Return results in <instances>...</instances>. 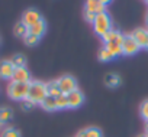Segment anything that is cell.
Masks as SVG:
<instances>
[{"instance_id":"3957f363","label":"cell","mask_w":148,"mask_h":137,"mask_svg":"<svg viewBox=\"0 0 148 137\" xmlns=\"http://www.w3.org/2000/svg\"><path fill=\"white\" fill-rule=\"evenodd\" d=\"M29 94V82H10L8 87V95L12 100L23 101L28 98Z\"/></svg>"},{"instance_id":"e575fe53","label":"cell","mask_w":148,"mask_h":137,"mask_svg":"<svg viewBox=\"0 0 148 137\" xmlns=\"http://www.w3.org/2000/svg\"><path fill=\"white\" fill-rule=\"evenodd\" d=\"M145 2H147V3H148V0H145Z\"/></svg>"},{"instance_id":"f1b7e54d","label":"cell","mask_w":148,"mask_h":137,"mask_svg":"<svg viewBox=\"0 0 148 137\" xmlns=\"http://www.w3.org/2000/svg\"><path fill=\"white\" fill-rule=\"evenodd\" d=\"M99 2H100V3H103L105 6H108V5H110V3L113 2V0H99Z\"/></svg>"},{"instance_id":"5b68a950","label":"cell","mask_w":148,"mask_h":137,"mask_svg":"<svg viewBox=\"0 0 148 137\" xmlns=\"http://www.w3.org/2000/svg\"><path fill=\"white\" fill-rule=\"evenodd\" d=\"M139 45L135 42V39L131 35H125L122 42V55H135L139 51Z\"/></svg>"},{"instance_id":"ffe728a7","label":"cell","mask_w":148,"mask_h":137,"mask_svg":"<svg viewBox=\"0 0 148 137\" xmlns=\"http://www.w3.org/2000/svg\"><path fill=\"white\" fill-rule=\"evenodd\" d=\"M13 118V110L9 108V107H3L0 108V124L3 123H8Z\"/></svg>"},{"instance_id":"836d02e7","label":"cell","mask_w":148,"mask_h":137,"mask_svg":"<svg viewBox=\"0 0 148 137\" xmlns=\"http://www.w3.org/2000/svg\"><path fill=\"white\" fill-rule=\"evenodd\" d=\"M0 128H2V124H0Z\"/></svg>"},{"instance_id":"8fae6325","label":"cell","mask_w":148,"mask_h":137,"mask_svg":"<svg viewBox=\"0 0 148 137\" xmlns=\"http://www.w3.org/2000/svg\"><path fill=\"white\" fill-rule=\"evenodd\" d=\"M131 36L135 39V42L139 45V48H145L147 39H148V30L139 28V29H135V30L131 33Z\"/></svg>"},{"instance_id":"83f0119b","label":"cell","mask_w":148,"mask_h":137,"mask_svg":"<svg viewBox=\"0 0 148 137\" xmlns=\"http://www.w3.org/2000/svg\"><path fill=\"white\" fill-rule=\"evenodd\" d=\"M95 18H96V15H95V13H92V12H87V10H84V19H86L87 22L93 23V22H95Z\"/></svg>"},{"instance_id":"4316f807","label":"cell","mask_w":148,"mask_h":137,"mask_svg":"<svg viewBox=\"0 0 148 137\" xmlns=\"http://www.w3.org/2000/svg\"><path fill=\"white\" fill-rule=\"evenodd\" d=\"M139 111H141V117L148 123V100L141 104V110H139Z\"/></svg>"},{"instance_id":"f546056e","label":"cell","mask_w":148,"mask_h":137,"mask_svg":"<svg viewBox=\"0 0 148 137\" xmlns=\"http://www.w3.org/2000/svg\"><path fill=\"white\" fill-rule=\"evenodd\" d=\"M144 134H145V136L148 137V123L145 124V133H144Z\"/></svg>"},{"instance_id":"d6986e66","label":"cell","mask_w":148,"mask_h":137,"mask_svg":"<svg viewBox=\"0 0 148 137\" xmlns=\"http://www.w3.org/2000/svg\"><path fill=\"white\" fill-rule=\"evenodd\" d=\"M121 82L122 81H121V77L118 74H108L106 78H105V84L110 88H115V87L121 85Z\"/></svg>"},{"instance_id":"9a60e30c","label":"cell","mask_w":148,"mask_h":137,"mask_svg":"<svg viewBox=\"0 0 148 137\" xmlns=\"http://www.w3.org/2000/svg\"><path fill=\"white\" fill-rule=\"evenodd\" d=\"M45 30H47V23H45L44 20H39L36 25H34V26L29 28V33H31V35H35V36H38V38H41V36L45 33Z\"/></svg>"},{"instance_id":"484cf974","label":"cell","mask_w":148,"mask_h":137,"mask_svg":"<svg viewBox=\"0 0 148 137\" xmlns=\"http://www.w3.org/2000/svg\"><path fill=\"white\" fill-rule=\"evenodd\" d=\"M35 107V103H32L31 100H23V101H21V108L23 110V111H31L32 108Z\"/></svg>"},{"instance_id":"4dcf8cb0","label":"cell","mask_w":148,"mask_h":137,"mask_svg":"<svg viewBox=\"0 0 148 137\" xmlns=\"http://www.w3.org/2000/svg\"><path fill=\"white\" fill-rule=\"evenodd\" d=\"M136 137H147L145 134H139V136H136Z\"/></svg>"},{"instance_id":"52a82bcc","label":"cell","mask_w":148,"mask_h":137,"mask_svg":"<svg viewBox=\"0 0 148 137\" xmlns=\"http://www.w3.org/2000/svg\"><path fill=\"white\" fill-rule=\"evenodd\" d=\"M67 100H68V108H79L84 101V95L82 91L74 90L70 94H67Z\"/></svg>"},{"instance_id":"2e32d148","label":"cell","mask_w":148,"mask_h":137,"mask_svg":"<svg viewBox=\"0 0 148 137\" xmlns=\"http://www.w3.org/2000/svg\"><path fill=\"white\" fill-rule=\"evenodd\" d=\"M76 137H102V131L97 127H87V128L79 131V134Z\"/></svg>"},{"instance_id":"d6a6232c","label":"cell","mask_w":148,"mask_h":137,"mask_svg":"<svg viewBox=\"0 0 148 137\" xmlns=\"http://www.w3.org/2000/svg\"><path fill=\"white\" fill-rule=\"evenodd\" d=\"M145 49H148V39H147V45H145Z\"/></svg>"},{"instance_id":"7a4b0ae2","label":"cell","mask_w":148,"mask_h":137,"mask_svg":"<svg viewBox=\"0 0 148 137\" xmlns=\"http://www.w3.org/2000/svg\"><path fill=\"white\" fill-rule=\"evenodd\" d=\"M110 29H112V19L108 15V12H103V13L96 15L95 22H93V30H95V33L99 35V36H103Z\"/></svg>"},{"instance_id":"d4e9b609","label":"cell","mask_w":148,"mask_h":137,"mask_svg":"<svg viewBox=\"0 0 148 137\" xmlns=\"http://www.w3.org/2000/svg\"><path fill=\"white\" fill-rule=\"evenodd\" d=\"M39 39H41V38H38V36H35V35L28 33V35L23 38V42H25V45H28V46H35V45L39 42Z\"/></svg>"},{"instance_id":"ba28073f","label":"cell","mask_w":148,"mask_h":137,"mask_svg":"<svg viewBox=\"0 0 148 137\" xmlns=\"http://www.w3.org/2000/svg\"><path fill=\"white\" fill-rule=\"evenodd\" d=\"M15 72V65L10 62V59L0 61V78L2 80H12Z\"/></svg>"},{"instance_id":"7c38bea8","label":"cell","mask_w":148,"mask_h":137,"mask_svg":"<svg viewBox=\"0 0 148 137\" xmlns=\"http://www.w3.org/2000/svg\"><path fill=\"white\" fill-rule=\"evenodd\" d=\"M123 38H125V35H122L119 30H115V29H110L109 32H106V33L102 36V39H103L105 43L113 42V40H123Z\"/></svg>"},{"instance_id":"cb8c5ba5","label":"cell","mask_w":148,"mask_h":137,"mask_svg":"<svg viewBox=\"0 0 148 137\" xmlns=\"http://www.w3.org/2000/svg\"><path fill=\"white\" fill-rule=\"evenodd\" d=\"M2 137H21V131L15 127H8L2 131Z\"/></svg>"},{"instance_id":"ac0fdd59","label":"cell","mask_w":148,"mask_h":137,"mask_svg":"<svg viewBox=\"0 0 148 137\" xmlns=\"http://www.w3.org/2000/svg\"><path fill=\"white\" fill-rule=\"evenodd\" d=\"M13 33H15L18 38H25V36L29 33V28H28L25 23L18 22V23L15 25V28H13Z\"/></svg>"},{"instance_id":"1f68e13d","label":"cell","mask_w":148,"mask_h":137,"mask_svg":"<svg viewBox=\"0 0 148 137\" xmlns=\"http://www.w3.org/2000/svg\"><path fill=\"white\" fill-rule=\"evenodd\" d=\"M145 20H147V25H148V12H147V18H145Z\"/></svg>"},{"instance_id":"44dd1931","label":"cell","mask_w":148,"mask_h":137,"mask_svg":"<svg viewBox=\"0 0 148 137\" xmlns=\"http://www.w3.org/2000/svg\"><path fill=\"white\" fill-rule=\"evenodd\" d=\"M99 59L102 61V62H109V61H112V59H115V56L112 55V52L109 51V49H106L105 46L99 51Z\"/></svg>"},{"instance_id":"5bb4252c","label":"cell","mask_w":148,"mask_h":137,"mask_svg":"<svg viewBox=\"0 0 148 137\" xmlns=\"http://www.w3.org/2000/svg\"><path fill=\"white\" fill-rule=\"evenodd\" d=\"M122 42L123 40H113V42H108L105 43V48L109 49L112 52V55L116 58L119 55H122Z\"/></svg>"},{"instance_id":"e0dca14e","label":"cell","mask_w":148,"mask_h":137,"mask_svg":"<svg viewBox=\"0 0 148 137\" xmlns=\"http://www.w3.org/2000/svg\"><path fill=\"white\" fill-rule=\"evenodd\" d=\"M41 107L45 110V111H55L57 110V103H55V97H51V95H47L45 100L41 103Z\"/></svg>"},{"instance_id":"603a6c76","label":"cell","mask_w":148,"mask_h":137,"mask_svg":"<svg viewBox=\"0 0 148 137\" xmlns=\"http://www.w3.org/2000/svg\"><path fill=\"white\" fill-rule=\"evenodd\" d=\"M55 103H57V110H64V108H68V100H67V95L65 94H61L55 98Z\"/></svg>"},{"instance_id":"8992f818","label":"cell","mask_w":148,"mask_h":137,"mask_svg":"<svg viewBox=\"0 0 148 137\" xmlns=\"http://www.w3.org/2000/svg\"><path fill=\"white\" fill-rule=\"evenodd\" d=\"M39 20H42V16H41V13L36 10V9H28V10H25V13L22 15V23H25L28 28H31V26H34V25H36Z\"/></svg>"},{"instance_id":"4fadbf2b","label":"cell","mask_w":148,"mask_h":137,"mask_svg":"<svg viewBox=\"0 0 148 137\" xmlns=\"http://www.w3.org/2000/svg\"><path fill=\"white\" fill-rule=\"evenodd\" d=\"M45 87H47V94L51 95V97H58L61 95V88H60V84H58V80L57 81H49V82H45Z\"/></svg>"},{"instance_id":"30bf717a","label":"cell","mask_w":148,"mask_h":137,"mask_svg":"<svg viewBox=\"0 0 148 137\" xmlns=\"http://www.w3.org/2000/svg\"><path fill=\"white\" fill-rule=\"evenodd\" d=\"M84 10L92 12V13H95V15H99V13L106 12V6H105L103 3H100L99 0H86Z\"/></svg>"},{"instance_id":"9c48e42d","label":"cell","mask_w":148,"mask_h":137,"mask_svg":"<svg viewBox=\"0 0 148 137\" xmlns=\"http://www.w3.org/2000/svg\"><path fill=\"white\" fill-rule=\"evenodd\" d=\"M12 82H31V74L26 70V66L15 68V72L12 77Z\"/></svg>"},{"instance_id":"7402d4cb","label":"cell","mask_w":148,"mask_h":137,"mask_svg":"<svg viewBox=\"0 0 148 137\" xmlns=\"http://www.w3.org/2000/svg\"><path fill=\"white\" fill-rule=\"evenodd\" d=\"M10 62L15 65V68H19V66H25L26 65V58L22 55V53H16L12 56Z\"/></svg>"},{"instance_id":"277c9868","label":"cell","mask_w":148,"mask_h":137,"mask_svg":"<svg viewBox=\"0 0 148 137\" xmlns=\"http://www.w3.org/2000/svg\"><path fill=\"white\" fill-rule=\"evenodd\" d=\"M58 84H60V88H61V92L62 94H70L71 91L77 90V81L74 77H70V75H64L58 80Z\"/></svg>"},{"instance_id":"6da1fadb","label":"cell","mask_w":148,"mask_h":137,"mask_svg":"<svg viewBox=\"0 0 148 137\" xmlns=\"http://www.w3.org/2000/svg\"><path fill=\"white\" fill-rule=\"evenodd\" d=\"M47 87L45 82L42 81H31L29 82V94H28V100H31L35 104H41L45 97H47Z\"/></svg>"}]
</instances>
